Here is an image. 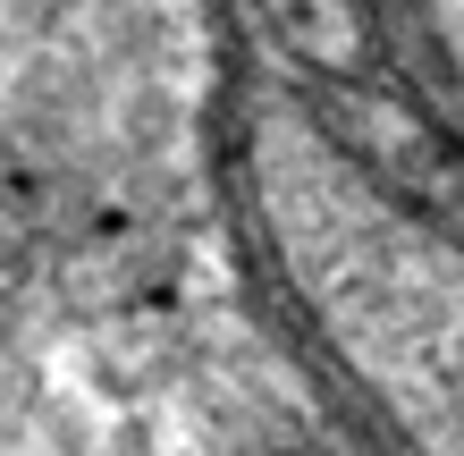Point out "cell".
Segmentation results:
<instances>
[{
	"instance_id": "6da1fadb",
	"label": "cell",
	"mask_w": 464,
	"mask_h": 456,
	"mask_svg": "<svg viewBox=\"0 0 464 456\" xmlns=\"http://www.w3.org/2000/svg\"><path fill=\"white\" fill-rule=\"evenodd\" d=\"M440 17H448V43H456V60H464V0H440Z\"/></svg>"
}]
</instances>
